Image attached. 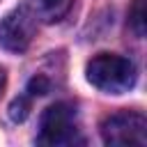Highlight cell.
I'll use <instances>...</instances> for the list:
<instances>
[{
  "label": "cell",
  "instance_id": "obj_1",
  "mask_svg": "<svg viewBox=\"0 0 147 147\" xmlns=\"http://www.w3.org/2000/svg\"><path fill=\"white\" fill-rule=\"evenodd\" d=\"M87 80L108 94H122L136 83V67L131 60L115 53H99L87 62Z\"/></svg>",
  "mask_w": 147,
  "mask_h": 147
},
{
  "label": "cell",
  "instance_id": "obj_2",
  "mask_svg": "<svg viewBox=\"0 0 147 147\" xmlns=\"http://www.w3.org/2000/svg\"><path fill=\"white\" fill-rule=\"evenodd\" d=\"M37 142L44 145V147H67V145L80 142L76 108L67 101L48 106L41 115V122H39Z\"/></svg>",
  "mask_w": 147,
  "mask_h": 147
},
{
  "label": "cell",
  "instance_id": "obj_3",
  "mask_svg": "<svg viewBox=\"0 0 147 147\" xmlns=\"http://www.w3.org/2000/svg\"><path fill=\"white\" fill-rule=\"evenodd\" d=\"M101 138L113 147H145L147 145V119L136 110H119L101 122Z\"/></svg>",
  "mask_w": 147,
  "mask_h": 147
},
{
  "label": "cell",
  "instance_id": "obj_4",
  "mask_svg": "<svg viewBox=\"0 0 147 147\" xmlns=\"http://www.w3.org/2000/svg\"><path fill=\"white\" fill-rule=\"evenodd\" d=\"M37 32V16L30 5H21L9 11L0 23V46L9 53H23Z\"/></svg>",
  "mask_w": 147,
  "mask_h": 147
},
{
  "label": "cell",
  "instance_id": "obj_5",
  "mask_svg": "<svg viewBox=\"0 0 147 147\" xmlns=\"http://www.w3.org/2000/svg\"><path fill=\"white\" fill-rule=\"evenodd\" d=\"M30 9L34 11V16L44 23H57L60 18L67 16V11L71 9L74 0H30L28 2Z\"/></svg>",
  "mask_w": 147,
  "mask_h": 147
},
{
  "label": "cell",
  "instance_id": "obj_6",
  "mask_svg": "<svg viewBox=\"0 0 147 147\" xmlns=\"http://www.w3.org/2000/svg\"><path fill=\"white\" fill-rule=\"evenodd\" d=\"M129 25L133 28V32L138 37L145 34V0H133V5L129 9Z\"/></svg>",
  "mask_w": 147,
  "mask_h": 147
},
{
  "label": "cell",
  "instance_id": "obj_7",
  "mask_svg": "<svg viewBox=\"0 0 147 147\" xmlns=\"http://www.w3.org/2000/svg\"><path fill=\"white\" fill-rule=\"evenodd\" d=\"M28 113H30V101H28L25 96H18V99L11 101V106H9V117H11L14 122H23V119L28 117Z\"/></svg>",
  "mask_w": 147,
  "mask_h": 147
},
{
  "label": "cell",
  "instance_id": "obj_8",
  "mask_svg": "<svg viewBox=\"0 0 147 147\" xmlns=\"http://www.w3.org/2000/svg\"><path fill=\"white\" fill-rule=\"evenodd\" d=\"M48 90H51V83H48V78H46V76H41V74H39V76H34V78L28 83V92H30L32 96H37V94L41 96V94H46Z\"/></svg>",
  "mask_w": 147,
  "mask_h": 147
},
{
  "label": "cell",
  "instance_id": "obj_9",
  "mask_svg": "<svg viewBox=\"0 0 147 147\" xmlns=\"http://www.w3.org/2000/svg\"><path fill=\"white\" fill-rule=\"evenodd\" d=\"M5 85H7V71L0 67V96H2V92H5Z\"/></svg>",
  "mask_w": 147,
  "mask_h": 147
}]
</instances>
